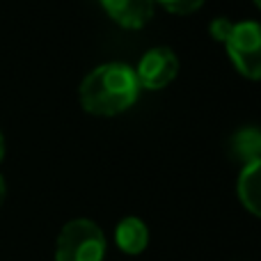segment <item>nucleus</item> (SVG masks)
Wrapping results in <instances>:
<instances>
[{
  "label": "nucleus",
  "mask_w": 261,
  "mask_h": 261,
  "mask_svg": "<svg viewBox=\"0 0 261 261\" xmlns=\"http://www.w3.org/2000/svg\"><path fill=\"white\" fill-rule=\"evenodd\" d=\"M135 69L124 62H106L94 67L78 87L83 110L94 117H117L133 108L140 99Z\"/></svg>",
  "instance_id": "1"
},
{
  "label": "nucleus",
  "mask_w": 261,
  "mask_h": 261,
  "mask_svg": "<svg viewBox=\"0 0 261 261\" xmlns=\"http://www.w3.org/2000/svg\"><path fill=\"white\" fill-rule=\"evenodd\" d=\"M106 234L90 218H73L60 229L55 261H106Z\"/></svg>",
  "instance_id": "2"
},
{
  "label": "nucleus",
  "mask_w": 261,
  "mask_h": 261,
  "mask_svg": "<svg viewBox=\"0 0 261 261\" xmlns=\"http://www.w3.org/2000/svg\"><path fill=\"white\" fill-rule=\"evenodd\" d=\"M225 50L234 69L248 81H261V23L234 21Z\"/></svg>",
  "instance_id": "3"
},
{
  "label": "nucleus",
  "mask_w": 261,
  "mask_h": 261,
  "mask_svg": "<svg viewBox=\"0 0 261 261\" xmlns=\"http://www.w3.org/2000/svg\"><path fill=\"white\" fill-rule=\"evenodd\" d=\"M133 69L142 90H163L179 76V55L167 46H153L142 53L138 67Z\"/></svg>",
  "instance_id": "4"
},
{
  "label": "nucleus",
  "mask_w": 261,
  "mask_h": 261,
  "mask_svg": "<svg viewBox=\"0 0 261 261\" xmlns=\"http://www.w3.org/2000/svg\"><path fill=\"white\" fill-rule=\"evenodd\" d=\"M101 7L124 30H140L153 16L156 0H99Z\"/></svg>",
  "instance_id": "5"
},
{
  "label": "nucleus",
  "mask_w": 261,
  "mask_h": 261,
  "mask_svg": "<svg viewBox=\"0 0 261 261\" xmlns=\"http://www.w3.org/2000/svg\"><path fill=\"white\" fill-rule=\"evenodd\" d=\"M115 245L128 257L142 254L149 245V227L142 218L126 216L115 227Z\"/></svg>",
  "instance_id": "6"
},
{
  "label": "nucleus",
  "mask_w": 261,
  "mask_h": 261,
  "mask_svg": "<svg viewBox=\"0 0 261 261\" xmlns=\"http://www.w3.org/2000/svg\"><path fill=\"white\" fill-rule=\"evenodd\" d=\"M236 193H239L241 206L252 216L261 218V158L243 165L236 181Z\"/></svg>",
  "instance_id": "7"
},
{
  "label": "nucleus",
  "mask_w": 261,
  "mask_h": 261,
  "mask_svg": "<svg viewBox=\"0 0 261 261\" xmlns=\"http://www.w3.org/2000/svg\"><path fill=\"white\" fill-rule=\"evenodd\" d=\"M231 149H234L236 158H239L243 165L250 161L261 158V128H254V126L241 128L239 133L231 138Z\"/></svg>",
  "instance_id": "8"
},
{
  "label": "nucleus",
  "mask_w": 261,
  "mask_h": 261,
  "mask_svg": "<svg viewBox=\"0 0 261 261\" xmlns=\"http://www.w3.org/2000/svg\"><path fill=\"white\" fill-rule=\"evenodd\" d=\"M156 3L170 14H176V16H188V14L202 9V5L206 3V0H156Z\"/></svg>",
  "instance_id": "9"
},
{
  "label": "nucleus",
  "mask_w": 261,
  "mask_h": 261,
  "mask_svg": "<svg viewBox=\"0 0 261 261\" xmlns=\"http://www.w3.org/2000/svg\"><path fill=\"white\" fill-rule=\"evenodd\" d=\"M231 28H234V21L227 16H218L211 21V25H208V32H211V37L216 41H220V44H225L227 37H229Z\"/></svg>",
  "instance_id": "10"
},
{
  "label": "nucleus",
  "mask_w": 261,
  "mask_h": 261,
  "mask_svg": "<svg viewBox=\"0 0 261 261\" xmlns=\"http://www.w3.org/2000/svg\"><path fill=\"white\" fill-rule=\"evenodd\" d=\"M5 197H7V181H5V176L0 174V206H3Z\"/></svg>",
  "instance_id": "11"
},
{
  "label": "nucleus",
  "mask_w": 261,
  "mask_h": 261,
  "mask_svg": "<svg viewBox=\"0 0 261 261\" xmlns=\"http://www.w3.org/2000/svg\"><path fill=\"white\" fill-rule=\"evenodd\" d=\"M3 158H5V135L0 130V163H3Z\"/></svg>",
  "instance_id": "12"
},
{
  "label": "nucleus",
  "mask_w": 261,
  "mask_h": 261,
  "mask_svg": "<svg viewBox=\"0 0 261 261\" xmlns=\"http://www.w3.org/2000/svg\"><path fill=\"white\" fill-rule=\"evenodd\" d=\"M254 5H257V7L261 9V0H254Z\"/></svg>",
  "instance_id": "13"
}]
</instances>
